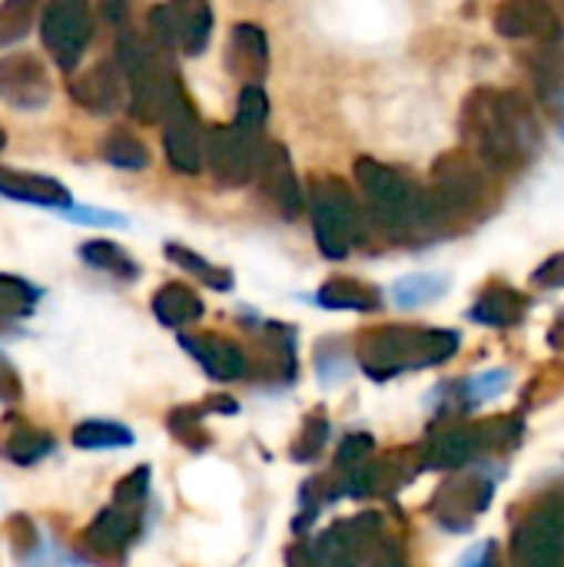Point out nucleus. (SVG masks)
I'll use <instances>...</instances> for the list:
<instances>
[{
    "label": "nucleus",
    "mask_w": 564,
    "mask_h": 567,
    "mask_svg": "<svg viewBox=\"0 0 564 567\" xmlns=\"http://www.w3.org/2000/svg\"><path fill=\"white\" fill-rule=\"evenodd\" d=\"M166 256L180 266V269H186L189 276H196V279H203L206 286H213V289H219V292H226V289H233V276L226 272V269H219V266H213V262H206L199 252H193V249H186V246H166Z\"/></svg>",
    "instance_id": "obj_25"
},
{
    "label": "nucleus",
    "mask_w": 564,
    "mask_h": 567,
    "mask_svg": "<svg viewBox=\"0 0 564 567\" xmlns=\"http://www.w3.org/2000/svg\"><path fill=\"white\" fill-rule=\"evenodd\" d=\"M70 96L83 110H90V113H113V110H120L123 100H126V83H123L120 66L110 63V60L93 63L83 76H76L70 83Z\"/></svg>",
    "instance_id": "obj_15"
},
{
    "label": "nucleus",
    "mask_w": 564,
    "mask_h": 567,
    "mask_svg": "<svg viewBox=\"0 0 564 567\" xmlns=\"http://www.w3.org/2000/svg\"><path fill=\"white\" fill-rule=\"evenodd\" d=\"M103 156H106V163L116 166V169H143V166L150 163V150H146L133 133H126V130H116V133L106 136Z\"/></svg>",
    "instance_id": "obj_26"
},
{
    "label": "nucleus",
    "mask_w": 564,
    "mask_h": 567,
    "mask_svg": "<svg viewBox=\"0 0 564 567\" xmlns=\"http://www.w3.org/2000/svg\"><path fill=\"white\" fill-rule=\"evenodd\" d=\"M3 452H7V458L17 462V465H37L40 458H47V455L53 452V442H50V435L27 429V432H13V435L7 439V449H3Z\"/></svg>",
    "instance_id": "obj_30"
},
{
    "label": "nucleus",
    "mask_w": 564,
    "mask_h": 567,
    "mask_svg": "<svg viewBox=\"0 0 564 567\" xmlns=\"http://www.w3.org/2000/svg\"><path fill=\"white\" fill-rule=\"evenodd\" d=\"M539 282H552V286H564V256H555L552 262H545L539 272H535Z\"/></svg>",
    "instance_id": "obj_36"
},
{
    "label": "nucleus",
    "mask_w": 564,
    "mask_h": 567,
    "mask_svg": "<svg viewBox=\"0 0 564 567\" xmlns=\"http://www.w3.org/2000/svg\"><path fill=\"white\" fill-rule=\"evenodd\" d=\"M519 312H522V299L512 289H489L479 299V306H475L472 316L479 322H489V326H509V322L519 319Z\"/></svg>",
    "instance_id": "obj_27"
},
{
    "label": "nucleus",
    "mask_w": 564,
    "mask_h": 567,
    "mask_svg": "<svg viewBox=\"0 0 564 567\" xmlns=\"http://www.w3.org/2000/svg\"><path fill=\"white\" fill-rule=\"evenodd\" d=\"M226 66L229 73L246 86V83H259L269 70V40L263 33V27L256 23H236L229 33V47H226Z\"/></svg>",
    "instance_id": "obj_16"
},
{
    "label": "nucleus",
    "mask_w": 564,
    "mask_h": 567,
    "mask_svg": "<svg viewBox=\"0 0 564 567\" xmlns=\"http://www.w3.org/2000/svg\"><path fill=\"white\" fill-rule=\"evenodd\" d=\"M180 346L216 382H236V379L249 375V355L236 342H229L223 336H183Z\"/></svg>",
    "instance_id": "obj_13"
},
{
    "label": "nucleus",
    "mask_w": 564,
    "mask_h": 567,
    "mask_svg": "<svg viewBox=\"0 0 564 567\" xmlns=\"http://www.w3.org/2000/svg\"><path fill=\"white\" fill-rule=\"evenodd\" d=\"M173 27H176V47H183L189 56H199L213 33V10L206 0H173L170 3Z\"/></svg>",
    "instance_id": "obj_18"
},
{
    "label": "nucleus",
    "mask_w": 564,
    "mask_h": 567,
    "mask_svg": "<svg viewBox=\"0 0 564 567\" xmlns=\"http://www.w3.org/2000/svg\"><path fill=\"white\" fill-rule=\"evenodd\" d=\"M263 130H249L243 123H229V126H216L206 133L203 143V159L209 163L213 176L219 186L236 189L253 183L256 166H259V153H263Z\"/></svg>",
    "instance_id": "obj_7"
},
{
    "label": "nucleus",
    "mask_w": 564,
    "mask_h": 567,
    "mask_svg": "<svg viewBox=\"0 0 564 567\" xmlns=\"http://www.w3.org/2000/svg\"><path fill=\"white\" fill-rule=\"evenodd\" d=\"M449 292V279L445 276H432V272H419V276H406L392 286V299L402 309H422L435 299H442Z\"/></svg>",
    "instance_id": "obj_22"
},
{
    "label": "nucleus",
    "mask_w": 564,
    "mask_h": 567,
    "mask_svg": "<svg viewBox=\"0 0 564 567\" xmlns=\"http://www.w3.org/2000/svg\"><path fill=\"white\" fill-rule=\"evenodd\" d=\"M153 316L163 326H170V329H186V326H193V322L203 319V299L189 286L170 282V286L156 289V296H153Z\"/></svg>",
    "instance_id": "obj_19"
},
{
    "label": "nucleus",
    "mask_w": 564,
    "mask_h": 567,
    "mask_svg": "<svg viewBox=\"0 0 564 567\" xmlns=\"http://www.w3.org/2000/svg\"><path fill=\"white\" fill-rule=\"evenodd\" d=\"M356 183H359L362 196L369 199V209L382 229L409 233V229L429 226L425 193L406 173L362 156V159H356Z\"/></svg>",
    "instance_id": "obj_4"
},
{
    "label": "nucleus",
    "mask_w": 564,
    "mask_h": 567,
    "mask_svg": "<svg viewBox=\"0 0 564 567\" xmlns=\"http://www.w3.org/2000/svg\"><path fill=\"white\" fill-rule=\"evenodd\" d=\"M73 445L86 452H106V449H126L133 445V432L120 422H83L73 429Z\"/></svg>",
    "instance_id": "obj_23"
},
{
    "label": "nucleus",
    "mask_w": 564,
    "mask_h": 567,
    "mask_svg": "<svg viewBox=\"0 0 564 567\" xmlns=\"http://www.w3.org/2000/svg\"><path fill=\"white\" fill-rule=\"evenodd\" d=\"M319 306L326 309H352V312H372L379 309V292L359 279H329L319 296H316Z\"/></svg>",
    "instance_id": "obj_20"
},
{
    "label": "nucleus",
    "mask_w": 564,
    "mask_h": 567,
    "mask_svg": "<svg viewBox=\"0 0 564 567\" xmlns=\"http://www.w3.org/2000/svg\"><path fill=\"white\" fill-rule=\"evenodd\" d=\"M40 37L60 70H73L93 37L86 0H53L40 17Z\"/></svg>",
    "instance_id": "obj_8"
},
{
    "label": "nucleus",
    "mask_w": 564,
    "mask_h": 567,
    "mask_svg": "<svg viewBox=\"0 0 564 567\" xmlns=\"http://www.w3.org/2000/svg\"><path fill=\"white\" fill-rule=\"evenodd\" d=\"M256 173H259V183H263L266 199H269L286 219H296V216L306 209V193H302V186H299V179H296V169H293V163H289V153H286L279 143L263 146Z\"/></svg>",
    "instance_id": "obj_12"
},
{
    "label": "nucleus",
    "mask_w": 564,
    "mask_h": 567,
    "mask_svg": "<svg viewBox=\"0 0 564 567\" xmlns=\"http://www.w3.org/2000/svg\"><path fill=\"white\" fill-rule=\"evenodd\" d=\"M309 213L319 252L326 259H346L362 233V209L342 179H319L309 193Z\"/></svg>",
    "instance_id": "obj_5"
},
{
    "label": "nucleus",
    "mask_w": 564,
    "mask_h": 567,
    "mask_svg": "<svg viewBox=\"0 0 564 567\" xmlns=\"http://www.w3.org/2000/svg\"><path fill=\"white\" fill-rule=\"evenodd\" d=\"M163 50L153 47V40H146L136 30L120 27L116 33V66L123 73V83L130 90V110L136 120L143 123H156L163 120V106L173 86H180L176 73L160 60Z\"/></svg>",
    "instance_id": "obj_2"
},
{
    "label": "nucleus",
    "mask_w": 564,
    "mask_h": 567,
    "mask_svg": "<svg viewBox=\"0 0 564 567\" xmlns=\"http://www.w3.org/2000/svg\"><path fill=\"white\" fill-rule=\"evenodd\" d=\"M140 525H143L140 508L110 505L86 528V551H93L96 558H120L140 535Z\"/></svg>",
    "instance_id": "obj_14"
},
{
    "label": "nucleus",
    "mask_w": 564,
    "mask_h": 567,
    "mask_svg": "<svg viewBox=\"0 0 564 567\" xmlns=\"http://www.w3.org/2000/svg\"><path fill=\"white\" fill-rule=\"evenodd\" d=\"M326 432H329L326 419L322 415H309L302 422V432H299L296 445H293V458L296 462H312L322 452V445H326Z\"/></svg>",
    "instance_id": "obj_32"
},
{
    "label": "nucleus",
    "mask_w": 564,
    "mask_h": 567,
    "mask_svg": "<svg viewBox=\"0 0 564 567\" xmlns=\"http://www.w3.org/2000/svg\"><path fill=\"white\" fill-rule=\"evenodd\" d=\"M80 259H83L90 269L106 272V276H113V279H120V282H130V279L140 276V266L126 256V249H120V246L110 243V239H93V243L80 246Z\"/></svg>",
    "instance_id": "obj_21"
},
{
    "label": "nucleus",
    "mask_w": 564,
    "mask_h": 567,
    "mask_svg": "<svg viewBox=\"0 0 564 567\" xmlns=\"http://www.w3.org/2000/svg\"><path fill=\"white\" fill-rule=\"evenodd\" d=\"M3 143H7V136H3V130H0V150H3Z\"/></svg>",
    "instance_id": "obj_38"
},
{
    "label": "nucleus",
    "mask_w": 564,
    "mask_h": 567,
    "mask_svg": "<svg viewBox=\"0 0 564 567\" xmlns=\"http://www.w3.org/2000/svg\"><path fill=\"white\" fill-rule=\"evenodd\" d=\"M366 452H369V439H366V435H352V439H346L342 449H339V465L349 468V465H356Z\"/></svg>",
    "instance_id": "obj_35"
},
{
    "label": "nucleus",
    "mask_w": 564,
    "mask_h": 567,
    "mask_svg": "<svg viewBox=\"0 0 564 567\" xmlns=\"http://www.w3.org/2000/svg\"><path fill=\"white\" fill-rule=\"evenodd\" d=\"M37 296H40V292H37L30 282H23V279H17V276H0V326L30 316Z\"/></svg>",
    "instance_id": "obj_24"
},
{
    "label": "nucleus",
    "mask_w": 564,
    "mask_h": 567,
    "mask_svg": "<svg viewBox=\"0 0 564 567\" xmlns=\"http://www.w3.org/2000/svg\"><path fill=\"white\" fill-rule=\"evenodd\" d=\"M495 30L509 40H545L562 37V17L552 0H505L495 10Z\"/></svg>",
    "instance_id": "obj_11"
},
{
    "label": "nucleus",
    "mask_w": 564,
    "mask_h": 567,
    "mask_svg": "<svg viewBox=\"0 0 564 567\" xmlns=\"http://www.w3.org/2000/svg\"><path fill=\"white\" fill-rule=\"evenodd\" d=\"M33 17H37V0H3L0 3V50L27 37Z\"/></svg>",
    "instance_id": "obj_28"
},
{
    "label": "nucleus",
    "mask_w": 564,
    "mask_h": 567,
    "mask_svg": "<svg viewBox=\"0 0 564 567\" xmlns=\"http://www.w3.org/2000/svg\"><path fill=\"white\" fill-rule=\"evenodd\" d=\"M459 336L435 329H379L359 346V362L372 379H389L406 369L442 362L455 352Z\"/></svg>",
    "instance_id": "obj_3"
},
{
    "label": "nucleus",
    "mask_w": 564,
    "mask_h": 567,
    "mask_svg": "<svg viewBox=\"0 0 564 567\" xmlns=\"http://www.w3.org/2000/svg\"><path fill=\"white\" fill-rule=\"evenodd\" d=\"M146 495H150V468H136V472H130V475L113 488V505L143 508Z\"/></svg>",
    "instance_id": "obj_33"
},
{
    "label": "nucleus",
    "mask_w": 564,
    "mask_h": 567,
    "mask_svg": "<svg viewBox=\"0 0 564 567\" xmlns=\"http://www.w3.org/2000/svg\"><path fill=\"white\" fill-rule=\"evenodd\" d=\"M535 76L542 96L555 106H564V50H542V56L535 60Z\"/></svg>",
    "instance_id": "obj_29"
},
{
    "label": "nucleus",
    "mask_w": 564,
    "mask_h": 567,
    "mask_svg": "<svg viewBox=\"0 0 564 567\" xmlns=\"http://www.w3.org/2000/svg\"><path fill=\"white\" fill-rule=\"evenodd\" d=\"M0 196L17 199V203H30V206H43V209H70L73 206L63 183L40 176V173L7 169V166H0Z\"/></svg>",
    "instance_id": "obj_17"
},
{
    "label": "nucleus",
    "mask_w": 564,
    "mask_h": 567,
    "mask_svg": "<svg viewBox=\"0 0 564 567\" xmlns=\"http://www.w3.org/2000/svg\"><path fill=\"white\" fill-rule=\"evenodd\" d=\"M269 116V100L266 93L259 90V83H246L239 90V100H236V123L249 126V130H263Z\"/></svg>",
    "instance_id": "obj_31"
},
{
    "label": "nucleus",
    "mask_w": 564,
    "mask_h": 567,
    "mask_svg": "<svg viewBox=\"0 0 564 567\" xmlns=\"http://www.w3.org/2000/svg\"><path fill=\"white\" fill-rule=\"evenodd\" d=\"M289 567H322V561L309 551V545H296L289 551Z\"/></svg>",
    "instance_id": "obj_37"
},
{
    "label": "nucleus",
    "mask_w": 564,
    "mask_h": 567,
    "mask_svg": "<svg viewBox=\"0 0 564 567\" xmlns=\"http://www.w3.org/2000/svg\"><path fill=\"white\" fill-rule=\"evenodd\" d=\"M505 385H509V372H502V369L499 372H485V375L469 382V395H472V402H489L499 392H505Z\"/></svg>",
    "instance_id": "obj_34"
},
{
    "label": "nucleus",
    "mask_w": 564,
    "mask_h": 567,
    "mask_svg": "<svg viewBox=\"0 0 564 567\" xmlns=\"http://www.w3.org/2000/svg\"><path fill=\"white\" fill-rule=\"evenodd\" d=\"M485 196V176L469 153H445L435 163L432 189L425 193V219L429 226H439L442 219L469 216L482 206Z\"/></svg>",
    "instance_id": "obj_6"
},
{
    "label": "nucleus",
    "mask_w": 564,
    "mask_h": 567,
    "mask_svg": "<svg viewBox=\"0 0 564 567\" xmlns=\"http://www.w3.org/2000/svg\"><path fill=\"white\" fill-rule=\"evenodd\" d=\"M462 130L475 159L492 169H519L542 143V126L529 100L515 90H475L465 100Z\"/></svg>",
    "instance_id": "obj_1"
},
{
    "label": "nucleus",
    "mask_w": 564,
    "mask_h": 567,
    "mask_svg": "<svg viewBox=\"0 0 564 567\" xmlns=\"http://www.w3.org/2000/svg\"><path fill=\"white\" fill-rule=\"evenodd\" d=\"M50 76L33 53H10L0 60V100L17 110H40L50 103Z\"/></svg>",
    "instance_id": "obj_10"
},
{
    "label": "nucleus",
    "mask_w": 564,
    "mask_h": 567,
    "mask_svg": "<svg viewBox=\"0 0 564 567\" xmlns=\"http://www.w3.org/2000/svg\"><path fill=\"white\" fill-rule=\"evenodd\" d=\"M163 143H166V159L173 169L180 173H199L203 166V143L206 133L199 126V116L193 110V103L186 100L183 86H173L163 106Z\"/></svg>",
    "instance_id": "obj_9"
}]
</instances>
